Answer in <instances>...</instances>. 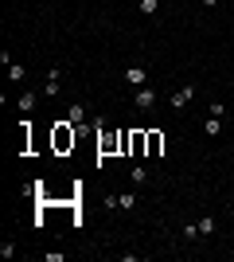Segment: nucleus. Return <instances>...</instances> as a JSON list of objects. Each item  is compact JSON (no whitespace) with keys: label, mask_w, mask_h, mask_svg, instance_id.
Here are the masks:
<instances>
[{"label":"nucleus","mask_w":234,"mask_h":262,"mask_svg":"<svg viewBox=\"0 0 234 262\" xmlns=\"http://www.w3.org/2000/svg\"><path fill=\"white\" fill-rule=\"evenodd\" d=\"M141 12H145V16H156V12H160V0H141Z\"/></svg>","instance_id":"nucleus-12"},{"label":"nucleus","mask_w":234,"mask_h":262,"mask_svg":"<svg viewBox=\"0 0 234 262\" xmlns=\"http://www.w3.org/2000/svg\"><path fill=\"white\" fill-rule=\"evenodd\" d=\"M32 106H35V94H32V90H28V94H20V110H23V114H28Z\"/></svg>","instance_id":"nucleus-13"},{"label":"nucleus","mask_w":234,"mask_h":262,"mask_svg":"<svg viewBox=\"0 0 234 262\" xmlns=\"http://www.w3.org/2000/svg\"><path fill=\"white\" fill-rule=\"evenodd\" d=\"M74 137H78V133L70 129V121H59V125H55V149H59V153H67L70 145H74Z\"/></svg>","instance_id":"nucleus-1"},{"label":"nucleus","mask_w":234,"mask_h":262,"mask_svg":"<svg viewBox=\"0 0 234 262\" xmlns=\"http://www.w3.org/2000/svg\"><path fill=\"white\" fill-rule=\"evenodd\" d=\"M160 149H164V137H160V133H148V157H160Z\"/></svg>","instance_id":"nucleus-10"},{"label":"nucleus","mask_w":234,"mask_h":262,"mask_svg":"<svg viewBox=\"0 0 234 262\" xmlns=\"http://www.w3.org/2000/svg\"><path fill=\"white\" fill-rule=\"evenodd\" d=\"M195 227H199V235L207 239V235H215V219H211V215H203V219H195Z\"/></svg>","instance_id":"nucleus-11"},{"label":"nucleus","mask_w":234,"mask_h":262,"mask_svg":"<svg viewBox=\"0 0 234 262\" xmlns=\"http://www.w3.org/2000/svg\"><path fill=\"white\" fill-rule=\"evenodd\" d=\"M67 121H70V125H82V121H86V106H82V102H70Z\"/></svg>","instance_id":"nucleus-7"},{"label":"nucleus","mask_w":234,"mask_h":262,"mask_svg":"<svg viewBox=\"0 0 234 262\" xmlns=\"http://www.w3.org/2000/svg\"><path fill=\"white\" fill-rule=\"evenodd\" d=\"M106 204H110V208H121V211H129V208L137 204V196H133V192H121V196H110Z\"/></svg>","instance_id":"nucleus-6"},{"label":"nucleus","mask_w":234,"mask_h":262,"mask_svg":"<svg viewBox=\"0 0 234 262\" xmlns=\"http://www.w3.org/2000/svg\"><path fill=\"white\" fill-rule=\"evenodd\" d=\"M145 180H148V168H141V164H137V168H133V184H145Z\"/></svg>","instance_id":"nucleus-14"},{"label":"nucleus","mask_w":234,"mask_h":262,"mask_svg":"<svg viewBox=\"0 0 234 262\" xmlns=\"http://www.w3.org/2000/svg\"><path fill=\"white\" fill-rule=\"evenodd\" d=\"M191 98H195V86H179L176 94H172V110H184Z\"/></svg>","instance_id":"nucleus-5"},{"label":"nucleus","mask_w":234,"mask_h":262,"mask_svg":"<svg viewBox=\"0 0 234 262\" xmlns=\"http://www.w3.org/2000/svg\"><path fill=\"white\" fill-rule=\"evenodd\" d=\"M203 129H207V137H219V133H223V118H211V114H207Z\"/></svg>","instance_id":"nucleus-9"},{"label":"nucleus","mask_w":234,"mask_h":262,"mask_svg":"<svg viewBox=\"0 0 234 262\" xmlns=\"http://www.w3.org/2000/svg\"><path fill=\"white\" fill-rule=\"evenodd\" d=\"M203 8H219V4H223V0H199Z\"/></svg>","instance_id":"nucleus-15"},{"label":"nucleus","mask_w":234,"mask_h":262,"mask_svg":"<svg viewBox=\"0 0 234 262\" xmlns=\"http://www.w3.org/2000/svg\"><path fill=\"white\" fill-rule=\"evenodd\" d=\"M125 82H129V86H148V71L141 63H133V67H125Z\"/></svg>","instance_id":"nucleus-3"},{"label":"nucleus","mask_w":234,"mask_h":262,"mask_svg":"<svg viewBox=\"0 0 234 262\" xmlns=\"http://www.w3.org/2000/svg\"><path fill=\"white\" fill-rule=\"evenodd\" d=\"M4 67H8L12 82H23V78H28V67H23V63H4Z\"/></svg>","instance_id":"nucleus-8"},{"label":"nucleus","mask_w":234,"mask_h":262,"mask_svg":"<svg viewBox=\"0 0 234 262\" xmlns=\"http://www.w3.org/2000/svg\"><path fill=\"white\" fill-rule=\"evenodd\" d=\"M133 106L141 110V114H148V110L156 106V90H152V86H137V90H133Z\"/></svg>","instance_id":"nucleus-2"},{"label":"nucleus","mask_w":234,"mask_h":262,"mask_svg":"<svg viewBox=\"0 0 234 262\" xmlns=\"http://www.w3.org/2000/svg\"><path fill=\"white\" fill-rule=\"evenodd\" d=\"M59 86H63V71H59V67H51V75H47L43 94H47V98H55V94H59Z\"/></svg>","instance_id":"nucleus-4"}]
</instances>
